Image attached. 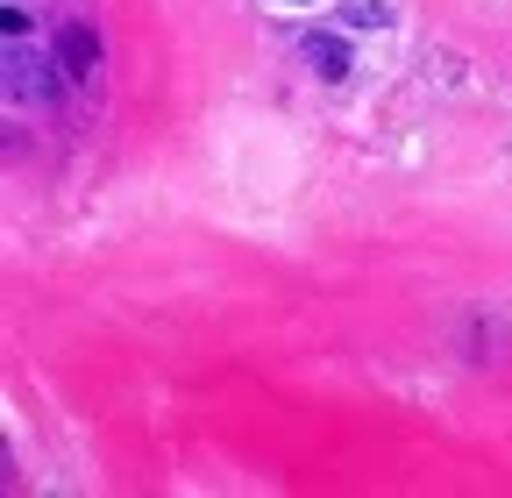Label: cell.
Here are the masks:
<instances>
[{
  "instance_id": "cell-1",
  "label": "cell",
  "mask_w": 512,
  "mask_h": 498,
  "mask_svg": "<svg viewBox=\"0 0 512 498\" xmlns=\"http://www.w3.org/2000/svg\"><path fill=\"white\" fill-rule=\"evenodd\" d=\"M57 65L72 72V79H86V72L100 65V43H93V29H79V22L64 29V36H57Z\"/></svg>"
},
{
  "instance_id": "cell-2",
  "label": "cell",
  "mask_w": 512,
  "mask_h": 498,
  "mask_svg": "<svg viewBox=\"0 0 512 498\" xmlns=\"http://www.w3.org/2000/svg\"><path fill=\"white\" fill-rule=\"evenodd\" d=\"M306 65H313L320 79H349V50H342V36H313V43H306Z\"/></svg>"
},
{
  "instance_id": "cell-3",
  "label": "cell",
  "mask_w": 512,
  "mask_h": 498,
  "mask_svg": "<svg viewBox=\"0 0 512 498\" xmlns=\"http://www.w3.org/2000/svg\"><path fill=\"white\" fill-rule=\"evenodd\" d=\"M342 22H349V29H384L392 15H384L377 0H349V8H342Z\"/></svg>"
}]
</instances>
